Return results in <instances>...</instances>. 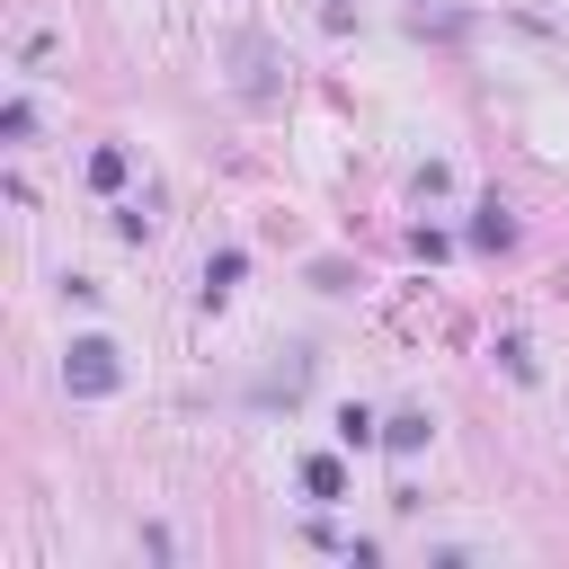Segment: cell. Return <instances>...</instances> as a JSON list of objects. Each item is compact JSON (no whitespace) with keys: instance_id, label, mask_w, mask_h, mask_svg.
<instances>
[{"instance_id":"cell-1","label":"cell","mask_w":569,"mask_h":569,"mask_svg":"<svg viewBox=\"0 0 569 569\" xmlns=\"http://www.w3.org/2000/svg\"><path fill=\"white\" fill-rule=\"evenodd\" d=\"M71 356H80V382H89V391H107V382H116V365H107L116 347H107V338H80Z\"/></svg>"}]
</instances>
